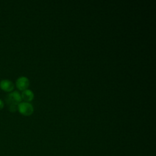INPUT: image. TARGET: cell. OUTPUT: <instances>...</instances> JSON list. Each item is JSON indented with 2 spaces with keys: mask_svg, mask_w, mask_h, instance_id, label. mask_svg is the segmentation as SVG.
Masks as SVG:
<instances>
[{
  "mask_svg": "<svg viewBox=\"0 0 156 156\" xmlns=\"http://www.w3.org/2000/svg\"><path fill=\"white\" fill-rule=\"evenodd\" d=\"M30 84L29 80L27 77L25 76H20L19 77L16 81V87L20 90L24 91L29 87Z\"/></svg>",
  "mask_w": 156,
  "mask_h": 156,
  "instance_id": "cell-3",
  "label": "cell"
},
{
  "mask_svg": "<svg viewBox=\"0 0 156 156\" xmlns=\"http://www.w3.org/2000/svg\"><path fill=\"white\" fill-rule=\"evenodd\" d=\"M18 110L20 113L24 116H29L34 112L33 105L27 102H21L18 105Z\"/></svg>",
  "mask_w": 156,
  "mask_h": 156,
  "instance_id": "cell-2",
  "label": "cell"
},
{
  "mask_svg": "<svg viewBox=\"0 0 156 156\" xmlns=\"http://www.w3.org/2000/svg\"><path fill=\"white\" fill-rule=\"evenodd\" d=\"M9 110L11 112H15L18 110V105H9Z\"/></svg>",
  "mask_w": 156,
  "mask_h": 156,
  "instance_id": "cell-6",
  "label": "cell"
},
{
  "mask_svg": "<svg viewBox=\"0 0 156 156\" xmlns=\"http://www.w3.org/2000/svg\"><path fill=\"white\" fill-rule=\"evenodd\" d=\"M21 94L18 91H13L9 93L5 98V101L8 105H18L21 102Z\"/></svg>",
  "mask_w": 156,
  "mask_h": 156,
  "instance_id": "cell-1",
  "label": "cell"
},
{
  "mask_svg": "<svg viewBox=\"0 0 156 156\" xmlns=\"http://www.w3.org/2000/svg\"><path fill=\"white\" fill-rule=\"evenodd\" d=\"M0 88L7 92H11L14 88L13 83L8 79H3L0 82Z\"/></svg>",
  "mask_w": 156,
  "mask_h": 156,
  "instance_id": "cell-4",
  "label": "cell"
},
{
  "mask_svg": "<svg viewBox=\"0 0 156 156\" xmlns=\"http://www.w3.org/2000/svg\"><path fill=\"white\" fill-rule=\"evenodd\" d=\"M21 99H23L24 102H29L33 100L34 98V94L32 90L26 89L23 91V92L21 94Z\"/></svg>",
  "mask_w": 156,
  "mask_h": 156,
  "instance_id": "cell-5",
  "label": "cell"
},
{
  "mask_svg": "<svg viewBox=\"0 0 156 156\" xmlns=\"http://www.w3.org/2000/svg\"><path fill=\"white\" fill-rule=\"evenodd\" d=\"M4 107V102L2 101L0 99V110H1Z\"/></svg>",
  "mask_w": 156,
  "mask_h": 156,
  "instance_id": "cell-7",
  "label": "cell"
}]
</instances>
